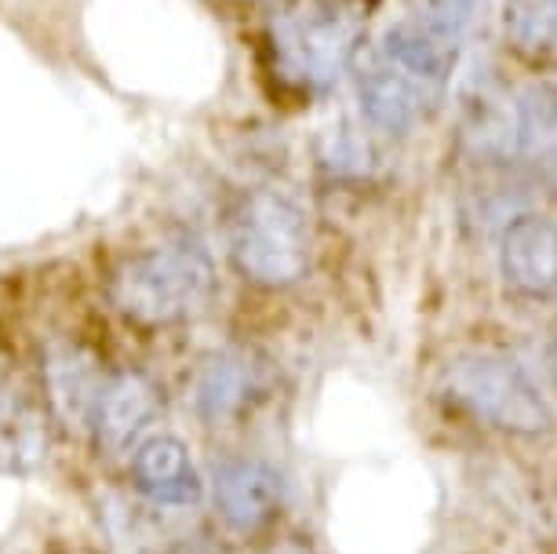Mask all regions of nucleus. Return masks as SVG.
<instances>
[{"label": "nucleus", "instance_id": "4", "mask_svg": "<svg viewBox=\"0 0 557 554\" xmlns=\"http://www.w3.org/2000/svg\"><path fill=\"white\" fill-rule=\"evenodd\" d=\"M230 253L240 274L262 288L296 285L313 253L307 208L277 186L245 194L230 223Z\"/></svg>", "mask_w": 557, "mask_h": 554}, {"label": "nucleus", "instance_id": "9", "mask_svg": "<svg viewBox=\"0 0 557 554\" xmlns=\"http://www.w3.org/2000/svg\"><path fill=\"white\" fill-rule=\"evenodd\" d=\"M132 470H135V485L153 504L190 507L205 493V482L190 459V448L178 442L175 434H146L132 448Z\"/></svg>", "mask_w": 557, "mask_h": 554}, {"label": "nucleus", "instance_id": "6", "mask_svg": "<svg viewBox=\"0 0 557 554\" xmlns=\"http://www.w3.org/2000/svg\"><path fill=\"white\" fill-rule=\"evenodd\" d=\"M503 281L529 299L557 292V219L543 212H521L503 226L499 237Z\"/></svg>", "mask_w": 557, "mask_h": 554}, {"label": "nucleus", "instance_id": "10", "mask_svg": "<svg viewBox=\"0 0 557 554\" xmlns=\"http://www.w3.org/2000/svg\"><path fill=\"white\" fill-rule=\"evenodd\" d=\"M157 420V391L139 372H121L102 383L99 405L91 423L99 427V438L113 453H128L150 434Z\"/></svg>", "mask_w": 557, "mask_h": 554}, {"label": "nucleus", "instance_id": "5", "mask_svg": "<svg viewBox=\"0 0 557 554\" xmlns=\"http://www.w3.org/2000/svg\"><path fill=\"white\" fill-rule=\"evenodd\" d=\"M441 383L459 409L499 427V431L540 434L554 420L543 386L510 350L470 347L451 354Z\"/></svg>", "mask_w": 557, "mask_h": 554}, {"label": "nucleus", "instance_id": "1", "mask_svg": "<svg viewBox=\"0 0 557 554\" xmlns=\"http://www.w3.org/2000/svg\"><path fill=\"white\" fill-rule=\"evenodd\" d=\"M462 40L408 12L361 48L357 102L361 118L383 139H405L426 124L445 102Z\"/></svg>", "mask_w": 557, "mask_h": 554}, {"label": "nucleus", "instance_id": "13", "mask_svg": "<svg viewBox=\"0 0 557 554\" xmlns=\"http://www.w3.org/2000/svg\"><path fill=\"white\" fill-rule=\"evenodd\" d=\"M503 23L524 56L557 59V0H507Z\"/></svg>", "mask_w": 557, "mask_h": 554}, {"label": "nucleus", "instance_id": "8", "mask_svg": "<svg viewBox=\"0 0 557 554\" xmlns=\"http://www.w3.org/2000/svg\"><path fill=\"white\" fill-rule=\"evenodd\" d=\"M215 504L234 529H259L285 504V478L267 459H226L215 470Z\"/></svg>", "mask_w": 557, "mask_h": 554}, {"label": "nucleus", "instance_id": "2", "mask_svg": "<svg viewBox=\"0 0 557 554\" xmlns=\"http://www.w3.org/2000/svg\"><path fill=\"white\" fill-rule=\"evenodd\" d=\"M364 29V0H285L267 26L273 77L299 96H321L354 70Z\"/></svg>", "mask_w": 557, "mask_h": 554}, {"label": "nucleus", "instance_id": "7", "mask_svg": "<svg viewBox=\"0 0 557 554\" xmlns=\"http://www.w3.org/2000/svg\"><path fill=\"white\" fill-rule=\"evenodd\" d=\"M510 161L557 190V85H529L510 102Z\"/></svg>", "mask_w": 557, "mask_h": 554}, {"label": "nucleus", "instance_id": "3", "mask_svg": "<svg viewBox=\"0 0 557 554\" xmlns=\"http://www.w3.org/2000/svg\"><path fill=\"white\" fill-rule=\"evenodd\" d=\"M212 256L194 237H172L143 248L113 274V303L143 325H172L190 318L212 299Z\"/></svg>", "mask_w": 557, "mask_h": 554}, {"label": "nucleus", "instance_id": "14", "mask_svg": "<svg viewBox=\"0 0 557 554\" xmlns=\"http://www.w3.org/2000/svg\"><path fill=\"white\" fill-rule=\"evenodd\" d=\"M485 0H412V8L408 12L426 19V23L441 26L445 34L467 40L470 26L478 23V12Z\"/></svg>", "mask_w": 557, "mask_h": 554}, {"label": "nucleus", "instance_id": "12", "mask_svg": "<svg viewBox=\"0 0 557 554\" xmlns=\"http://www.w3.org/2000/svg\"><path fill=\"white\" fill-rule=\"evenodd\" d=\"M51 398H55L59 413L73 423H91L102 394V380L96 372V361L84 358L81 350H59L48 365Z\"/></svg>", "mask_w": 557, "mask_h": 554}, {"label": "nucleus", "instance_id": "11", "mask_svg": "<svg viewBox=\"0 0 557 554\" xmlns=\"http://www.w3.org/2000/svg\"><path fill=\"white\" fill-rule=\"evenodd\" d=\"M256 391L259 369L237 350H223L208 358L194 380V402L205 420H226V416L240 413Z\"/></svg>", "mask_w": 557, "mask_h": 554}]
</instances>
